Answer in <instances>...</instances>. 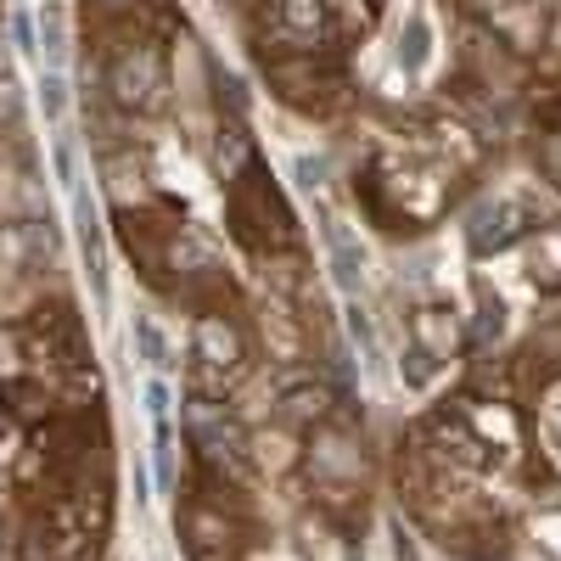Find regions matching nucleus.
I'll return each instance as SVG.
<instances>
[{
	"label": "nucleus",
	"mask_w": 561,
	"mask_h": 561,
	"mask_svg": "<svg viewBox=\"0 0 561 561\" xmlns=\"http://www.w3.org/2000/svg\"><path fill=\"white\" fill-rule=\"evenodd\" d=\"M107 90H113V102L129 107V113H158L169 102V73H163L158 45L135 39V45H124V51H113Z\"/></svg>",
	"instance_id": "obj_1"
},
{
	"label": "nucleus",
	"mask_w": 561,
	"mask_h": 561,
	"mask_svg": "<svg viewBox=\"0 0 561 561\" xmlns=\"http://www.w3.org/2000/svg\"><path fill=\"white\" fill-rule=\"evenodd\" d=\"M18 107H23V102H18V84H12L7 73H0V118L12 124V118H18Z\"/></svg>",
	"instance_id": "obj_7"
},
{
	"label": "nucleus",
	"mask_w": 561,
	"mask_h": 561,
	"mask_svg": "<svg viewBox=\"0 0 561 561\" xmlns=\"http://www.w3.org/2000/svg\"><path fill=\"white\" fill-rule=\"evenodd\" d=\"M337 0H275V34L298 45V51H314V45L337 28Z\"/></svg>",
	"instance_id": "obj_3"
},
{
	"label": "nucleus",
	"mask_w": 561,
	"mask_h": 561,
	"mask_svg": "<svg viewBox=\"0 0 561 561\" xmlns=\"http://www.w3.org/2000/svg\"><path fill=\"white\" fill-rule=\"evenodd\" d=\"M192 365H197V382H203V388L230 393V388L248 377L242 332H237L225 314H203V320H197V337H192Z\"/></svg>",
	"instance_id": "obj_2"
},
{
	"label": "nucleus",
	"mask_w": 561,
	"mask_h": 561,
	"mask_svg": "<svg viewBox=\"0 0 561 561\" xmlns=\"http://www.w3.org/2000/svg\"><path fill=\"white\" fill-rule=\"evenodd\" d=\"M539 169H545L550 180H561V124H550L545 140H539Z\"/></svg>",
	"instance_id": "obj_6"
},
{
	"label": "nucleus",
	"mask_w": 561,
	"mask_h": 561,
	"mask_svg": "<svg viewBox=\"0 0 561 561\" xmlns=\"http://www.w3.org/2000/svg\"><path fill=\"white\" fill-rule=\"evenodd\" d=\"M410 325H415V337L427 343L438 359L455 348V320H449V309H415V320H410Z\"/></svg>",
	"instance_id": "obj_4"
},
{
	"label": "nucleus",
	"mask_w": 561,
	"mask_h": 561,
	"mask_svg": "<svg viewBox=\"0 0 561 561\" xmlns=\"http://www.w3.org/2000/svg\"><path fill=\"white\" fill-rule=\"evenodd\" d=\"M528 259H534V287L539 293H561V237H539Z\"/></svg>",
	"instance_id": "obj_5"
}]
</instances>
